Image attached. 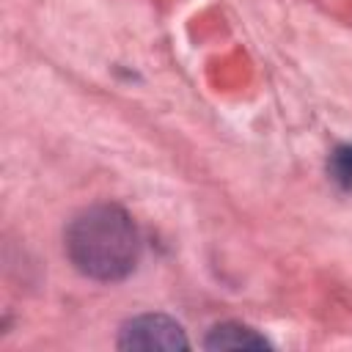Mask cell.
I'll return each instance as SVG.
<instances>
[{
  "instance_id": "7a4b0ae2",
  "label": "cell",
  "mask_w": 352,
  "mask_h": 352,
  "mask_svg": "<svg viewBox=\"0 0 352 352\" xmlns=\"http://www.w3.org/2000/svg\"><path fill=\"white\" fill-rule=\"evenodd\" d=\"M190 341L182 324L165 314H140L124 322L118 333V349H146V352H176L187 349Z\"/></svg>"
},
{
  "instance_id": "6da1fadb",
  "label": "cell",
  "mask_w": 352,
  "mask_h": 352,
  "mask_svg": "<svg viewBox=\"0 0 352 352\" xmlns=\"http://www.w3.org/2000/svg\"><path fill=\"white\" fill-rule=\"evenodd\" d=\"M69 261L94 280H121L140 261V234L132 217L116 204L82 209L66 228Z\"/></svg>"
},
{
  "instance_id": "277c9868",
  "label": "cell",
  "mask_w": 352,
  "mask_h": 352,
  "mask_svg": "<svg viewBox=\"0 0 352 352\" xmlns=\"http://www.w3.org/2000/svg\"><path fill=\"white\" fill-rule=\"evenodd\" d=\"M333 179L344 187H352V146H341L333 151L330 162H327Z\"/></svg>"
},
{
  "instance_id": "3957f363",
  "label": "cell",
  "mask_w": 352,
  "mask_h": 352,
  "mask_svg": "<svg viewBox=\"0 0 352 352\" xmlns=\"http://www.w3.org/2000/svg\"><path fill=\"white\" fill-rule=\"evenodd\" d=\"M206 349H267L270 341L264 336H258L253 327L239 324V322H220L214 324L206 338H204Z\"/></svg>"
}]
</instances>
